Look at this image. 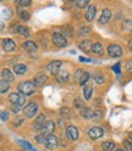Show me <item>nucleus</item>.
<instances>
[{"instance_id": "393cba45", "label": "nucleus", "mask_w": 132, "mask_h": 151, "mask_svg": "<svg viewBox=\"0 0 132 151\" xmlns=\"http://www.w3.org/2000/svg\"><path fill=\"white\" fill-rule=\"evenodd\" d=\"M9 89H10V84H9V82H6L4 79L0 81V94L6 93Z\"/></svg>"}, {"instance_id": "f8f14e48", "label": "nucleus", "mask_w": 132, "mask_h": 151, "mask_svg": "<svg viewBox=\"0 0 132 151\" xmlns=\"http://www.w3.org/2000/svg\"><path fill=\"white\" fill-rule=\"evenodd\" d=\"M44 123H45V117L42 113V115L37 116V118L34 119V122H33V129L34 130H41L42 127L44 126Z\"/></svg>"}, {"instance_id": "6ab92c4d", "label": "nucleus", "mask_w": 132, "mask_h": 151, "mask_svg": "<svg viewBox=\"0 0 132 151\" xmlns=\"http://www.w3.org/2000/svg\"><path fill=\"white\" fill-rule=\"evenodd\" d=\"M1 77H3V79L4 81H6V82H12L14 79H15V77H14V74L11 73V71L10 70H7V68H5V70H3V72H1Z\"/></svg>"}, {"instance_id": "de8ad7c7", "label": "nucleus", "mask_w": 132, "mask_h": 151, "mask_svg": "<svg viewBox=\"0 0 132 151\" xmlns=\"http://www.w3.org/2000/svg\"><path fill=\"white\" fill-rule=\"evenodd\" d=\"M80 61H82V62H83V61H87V62H89L91 60H89V59H84V58H80Z\"/></svg>"}, {"instance_id": "37998d69", "label": "nucleus", "mask_w": 132, "mask_h": 151, "mask_svg": "<svg viewBox=\"0 0 132 151\" xmlns=\"http://www.w3.org/2000/svg\"><path fill=\"white\" fill-rule=\"evenodd\" d=\"M11 110L15 112V113H17L18 111L21 110V106L18 105V104H12V106H11Z\"/></svg>"}, {"instance_id": "bb28decb", "label": "nucleus", "mask_w": 132, "mask_h": 151, "mask_svg": "<svg viewBox=\"0 0 132 151\" xmlns=\"http://www.w3.org/2000/svg\"><path fill=\"white\" fill-rule=\"evenodd\" d=\"M80 113H81V116L84 117V118H92V111L86 106L80 110Z\"/></svg>"}, {"instance_id": "20e7f679", "label": "nucleus", "mask_w": 132, "mask_h": 151, "mask_svg": "<svg viewBox=\"0 0 132 151\" xmlns=\"http://www.w3.org/2000/svg\"><path fill=\"white\" fill-rule=\"evenodd\" d=\"M43 145L46 149H49V150H54V149L58 147V145H59V139L56 138L55 135H46L45 141H44Z\"/></svg>"}, {"instance_id": "423d86ee", "label": "nucleus", "mask_w": 132, "mask_h": 151, "mask_svg": "<svg viewBox=\"0 0 132 151\" xmlns=\"http://www.w3.org/2000/svg\"><path fill=\"white\" fill-rule=\"evenodd\" d=\"M9 101L11 104H18L20 106H23L26 102V99H25V96H22L21 94H18V93H11L10 95H9Z\"/></svg>"}, {"instance_id": "ddd939ff", "label": "nucleus", "mask_w": 132, "mask_h": 151, "mask_svg": "<svg viewBox=\"0 0 132 151\" xmlns=\"http://www.w3.org/2000/svg\"><path fill=\"white\" fill-rule=\"evenodd\" d=\"M45 82H46V74H44V73H38V74L34 76V82H33V84H34L36 87H43Z\"/></svg>"}, {"instance_id": "a211bd4d", "label": "nucleus", "mask_w": 132, "mask_h": 151, "mask_svg": "<svg viewBox=\"0 0 132 151\" xmlns=\"http://www.w3.org/2000/svg\"><path fill=\"white\" fill-rule=\"evenodd\" d=\"M102 150L103 151H114L115 150V143L114 141L107 140L104 143H102Z\"/></svg>"}, {"instance_id": "cd10ccee", "label": "nucleus", "mask_w": 132, "mask_h": 151, "mask_svg": "<svg viewBox=\"0 0 132 151\" xmlns=\"http://www.w3.org/2000/svg\"><path fill=\"white\" fill-rule=\"evenodd\" d=\"M61 32H62V35L67 39V38H71L72 37V28L70 27V26H66V27H64L62 29H61Z\"/></svg>"}, {"instance_id": "4c0bfd02", "label": "nucleus", "mask_w": 132, "mask_h": 151, "mask_svg": "<svg viewBox=\"0 0 132 151\" xmlns=\"http://www.w3.org/2000/svg\"><path fill=\"white\" fill-rule=\"evenodd\" d=\"M20 17H21V20H23V21H28L30 20V14H28L27 11H21L20 12Z\"/></svg>"}, {"instance_id": "39448f33", "label": "nucleus", "mask_w": 132, "mask_h": 151, "mask_svg": "<svg viewBox=\"0 0 132 151\" xmlns=\"http://www.w3.org/2000/svg\"><path fill=\"white\" fill-rule=\"evenodd\" d=\"M108 54L110 58H120L122 55V48L117 44H111L108 46Z\"/></svg>"}, {"instance_id": "1a4fd4ad", "label": "nucleus", "mask_w": 132, "mask_h": 151, "mask_svg": "<svg viewBox=\"0 0 132 151\" xmlns=\"http://www.w3.org/2000/svg\"><path fill=\"white\" fill-rule=\"evenodd\" d=\"M88 135H89L91 139L97 140V139H99V138H102L103 135H104V132H103V129L100 127H93V128L89 129Z\"/></svg>"}, {"instance_id": "0eeeda50", "label": "nucleus", "mask_w": 132, "mask_h": 151, "mask_svg": "<svg viewBox=\"0 0 132 151\" xmlns=\"http://www.w3.org/2000/svg\"><path fill=\"white\" fill-rule=\"evenodd\" d=\"M61 61H53V62H50L49 65H48V70H49V72L54 76V77H56L59 73H60V70H61Z\"/></svg>"}, {"instance_id": "c85d7f7f", "label": "nucleus", "mask_w": 132, "mask_h": 151, "mask_svg": "<svg viewBox=\"0 0 132 151\" xmlns=\"http://www.w3.org/2000/svg\"><path fill=\"white\" fill-rule=\"evenodd\" d=\"M17 143L20 144L22 147H25V149H27V150H30V151H37V150H36V149H34V147H33V146H32L30 143H27V141H23V140H18Z\"/></svg>"}, {"instance_id": "c03bdc74", "label": "nucleus", "mask_w": 132, "mask_h": 151, "mask_svg": "<svg viewBox=\"0 0 132 151\" xmlns=\"http://www.w3.org/2000/svg\"><path fill=\"white\" fill-rule=\"evenodd\" d=\"M112 71H114L116 74H120V62L112 66Z\"/></svg>"}, {"instance_id": "a878e982", "label": "nucleus", "mask_w": 132, "mask_h": 151, "mask_svg": "<svg viewBox=\"0 0 132 151\" xmlns=\"http://www.w3.org/2000/svg\"><path fill=\"white\" fill-rule=\"evenodd\" d=\"M60 116L62 118H65V119H70L71 118V111H70V109L69 107H62L60 110Z\"/></svg>"}, {"instance_id": "473e14b6", "label": "nucleus", "mask_w": 132, "mask_h": 151, "mask_svg": "<svg viewBox=\"0 0 132 151\" xmlns=\"http://www.w3.org/2000/svg\"><path fill=\"white\" fill-rule=\"evenodd\" d=\"M89 77H91L89 73H88V72H84L83 76H82V78H81V81H80V84H81V86H86V83L88 82Z\"/></svg>"}, {"instance_id": "4be33fe9", "label": "nucleus", "mask_w": 132, "mask_h": 151, "mask_svg": "<svg viewBox=\"0 0 132 151\" xmlns=\"http://www.w3.org/2000/svg\"><path fill=\"white\" fill-rule=\"evenodd\" d=\"M92 93H93V87L89 86V84H87V86L84 87V89H83V96H84V99L89 100L92 98Z\"/></svg>"}, {"instance_id": "5701e85b", "label": "nucleus", "mask_w": 132, "mask_h": 151, "mask_svg": "<svg viewBox=\"0 0 132 151\" xmlns=\"http://www.w3.org/2000/svg\"><path fill=\"white\" fill-rule=\"evenodd\" d=\"M16 33L21 34V35H23V37H26V38H28V37L31 35L30 29H28L27 27H25V26H18V27H17V32H16Z\"/></svg>"}, {"instance_id": "b1692460", "label": "nucleus", "mask_w": 132, "mask_h": 151, "mask_svg": "<svg viewBox=\"0 0 132 151\" xmlns=\"http://www.w3.org/2000/svg\"><path fill=\"white\" fill-rule=\"evenodd\" d=\"M92 52L97 54V55H102L103 54V45L100 43H94L92 46Z\"/></svg>"}, {"instance_id": "9b49d317", "label": "nucleus", "mask_w": 132, "mask_h": 151, "mask_svg": "<svg viewBox=\"0 0 132 151\" xmlns=\"http://www.w3.org/2000/svg\"><path fill=\"white\" fill-rule=\"evenodd\" d=\"M111 18V11L109 10V9H104V10L102 11V15L99 17V23L100 24H105L110 21Z\"/></svg>"}, {"instance_id": "f03ea898", "label": "nucleus", "mask_w": 132, "mask_h": 151, "mask_svg": "<svg viewBox=\"0 0 132 151\" xmlns=\"http://www.w3.org/2000/svg\"><path fill=\"white\" fill-rule=\"evenodd\" d=\"M38 112V104L34 102V101H31L28 102L27 105L23 107V115L27 117V118H32L37 115Z\"/></svg>"}, {"instance_id": "2f4dec72", "label": "nucleus", "mask_w": 132, "mask_h": 151, "mask_svg": "<svg viewBox=\"0 0 132 151\" xmlns=\"http://www.w3.org/2000/svg\"><path fill=\"white\" fill-rule=\"evenodd\" d=\"M102 111H99V110H96V111H93L92 112V119L93 121H99L100 118H102Z\"/></svg>"}, {"instance_id": "49530a36", "label": "nucleus", "mask_w": 132, "mask_h": 151, "mask_svg": "<svg viewBox=\"0 0 132 151\" xmlns=\"http://www.w3.org/2000/svg\"><path fill=\"white\" fill-rule=\"evenodd\" d=\"M128 48H130V50L132 51V38H131L130 42H128Z\"/></svg>"}, {"instance_id": "4468645a", "label": "nucleus", "mask_w": 132, "mask_h": 151, "mask_svg": "<svg viewBox=\"0 0 132 151\" xmlns=\"http://www.w3.org/2000/svg\"><path fill=\"white\" fill-rule=\"evenodd\" d=\"M3 48H4L5 51L11 52V51L15 50L16 44H15V42L11 40V39H4V40H3Z\"/></svg>"}, {"instance_id": "a19ab883", "label": "nucleus", "mask_w": 132, "mask_h": 151, "mask_svg": "<svg viewBox=\"0 0 132 151\" xmlns=\"http://www.w3.org/2000/svg\"><path fill=\"white\" fill-rule=\"evenodd\" d=\"M124 145H125L126 151H132V143H131L130 140H125L124 141Z\"/></svg>"}, {"instance_id": "6e6552de", "label": "nucleus", "mask_w": 132, "mask_h": 151, "mask_svg": "<svg viewBox=\"0 0 132 151\" xmlns=\"http://www.w3.org/2000/svg\"><path fill=\"white\" fill-rule=\"evenodd\" d=\"M41 130H42V134L44 135H51V133L55 130V123L53 121H46Z\"/></svg>"}, {"instance_id": "72a5a7b5", "label": "nucleus", "mask_w": 132, "mask_h": 151, "mask_svg": "<svg viewBox=\"0 0 132 151\" xmlns=\"http://www.w3.org/2000/svg\"><path fill=\"white\" fill-rule=\"evenodd\" d=\"M76 5L80 9H84V7H87L89 5V1L88 0H78V1H76Z\"/></svg>"}, {"instance_id": "412c9836", "label": "nucleus", "mask_w": 132, "mask_h": 151, "mask_svg": "<svg viewBox=\"0 0 132 151\" xmlns=\"http://www.w3.org/2000/svg\"><path fill=\"white\" fill-rule=\"evenodd\" d=\"M56 81H58L59 83H66L69 81V72H60L58 76H56Z\"/></svg>"}, {"instance_id": "e433bc0d", "label": "nucleus", "mask_w": 132, "mask_h": 151, "mask_svg": "<svg viewBox=\"0 0 132 151\" xmlns=\"http://www.w3.org/2000/svg\"><path fill=\"white\" fill-rule=\"evenodd\" d=\"M45 138H46V135H44V134H39V135H37V137H36V141H37V143H39V144H44Z\"/></svg>"}, {"instance_id": "aec40b11", "label": "nucleus", "mask_w": 132, "mask_h": 151, "mask_svg": "<svg viewBox=\"0 0 132 151\" xmlns=\"http://www.w3.org/2000/svg\"><path fill=\"white\" fill-rule=\"evenodd\" d=\"M14 72L16 74H25L27 72V66L22 63H17L14 66Z\"/></svg>"}, {"instance_id": "7c9ffc66", "label": "nucleus", "mask_w": 132, "mask_h": 151, "mask_svg": "<svg viewBox=\"0 0 132 151\" xmlns=\"http://www.w3.org/2000/svg\"><path fill=\"white\" fill-rule=\"evenodd\" d=\"M93 78H94V81H96V83H98V84L104 83V76H103L102 73H96Z\"/></svg>"}, {"instance_id": "f257e3e1", "label": "nucleus", "mask_w": 132, "mask_h": 151, "mask_svg": "<svg viewBox=\"0 0 132 151\" xmlns=\"http://www.w3.org/2000/svg\"><path fill=\"white\" fill-rule=\"evenodd\" d=\"M34 90H36V86L30 81H26L18 84V91L23 94V95H31V94L34 93Z\"/></svg>"}, {"instance_id": "7ed1b4c3", "label": "nucleus", "mask_w": 132, "mask_h": 151, "mask_svg": "<svg viewBox=\"0 0 132 151\" xmlns=\"http://www.w3.org/2000/svg\"><path fill=\"white\" fill-rule=\"evenodd\" d=\"M51 40L54 43V45H56L58 48H65L67 45V39L61 34V33H54Z\"/></svg>"}, {"instance_id": "ea45409f", "label": "nucleus", "mask_w": 132, "mask_h": 151, "mask_svg": "<svg viewBox=\"0 0 132 151\" xmlns=\"http://www.w3.org/2000/svg\"><path fill=\"white\" fill-rule=\"evenodd\" d=\"M124 28L125 29H132V21L131 20H125L124 21Z\"/></svg>"}, {"instance_id": "2eb2a0df", "label": "nucleus", "mask_w": 132, "mask_h": 151, "mask_svg": "<svg viewBox=\"0 0 132 151\" xmlns=\"http://www.w3.org/2000/svg\"><path fill=\"white\" fill-rule=\"evenodd\" d=\"M96 14H97V7L96 6H89L88 7V10L86 11V20L88 21V22H91V21H93V18L96 17Z\"/></svg>"}, {"instance_id": "c756f323", "label": "nucleus", "mask_w": 132, "mask_h": 151, "mask_svg": "<svg viewBox=\"0 0 132 151\" xmlns=\"http://www.w3.org/2000/svg\"><path fill=\"white\" fill-rule=\"evenodd\" d=\"M91 32V28L89 27H81L78 29V37H86L88 33Z\"/></svg>"}, {"instance_id": "dca6fc26", "label": "nucleus", "mask_w": 132, "mask_h": 151, "mask_svg": "<svg viewBox=\"0 0 132 151\" xmlns=\"http://www.w3.org/2000/svg\"><path fill=\"white\" fill-rule=\"evenodd\" d=\"M22 48H23L26 51H28V52H34V51L37 50V45H36L33 42H31V40H27V42H25V43L22 44Z\"/></svg>"}, {"instance_id": "8fccbe9b", "label": "nucleus", "mask_w": 132, "mask_h": 151, "mask_svg": "<svg viewBox=\"0 0 132 151\" xmlns=\"http://www.w3.org/2000/svg\"><path fill=\"white\" fill-rule=\"evenodd\" d=\"M115 151H126V150H124V149H117V150H115Z\"/></svg>"}, {"instance_id": "3c124183", "label": "nucleus", "mask_w": 132, "mask_h": 151, "mask_svg": "<svg viewBox=\"0 0 132 151\" xmlns=\"http://www.w3.org/2000/svg\"><path fill=\"white\" fill-rule=\"evenodd\" d=\"M0 140H1V135H0Z\"/></svg>"}, {"instance_id": "c9c22d12", "label": "nucleus", "mask_w": 132, "mask_h": 151, "mask_svg": "<svg viewBox=\"0 0 132 151\" xmlns=\"http://www.w3.org/2000/svg\"><path fill=\"white\" fill-rule=\"evenodd\" d=\"M16 4H17V5H20V6H25V7H27V6H30V5H31V1H30V0H17Z\"/></svg>"}, {"instance_id": "a18cd8bd", "label": "nucleus", "mask_w": 132, "mask_h": 151, "mask_svg": "<svg viewBox=\"0 0 132 151\" xmlns=\"http://www.w3.org/2000/svg\"><path fill=\"white\" fill-rule=\"evenodd\" d=\"M0 118H1L3 121H6L7 118H9V115H7V112H1V113H0Z\"/></svg>"}, {"instance_id": "09e8293b", "label": "nucleus", "mask_w": 132, "mask_h": 151, "mask_svg": "<svg viewBox=\"0 0 132 151\" xmlns=\"http://www.w3.org/2000/svg\"><path fill=\"white\" fill-rule=\"evenodd\" d=\"M4 29V24L1 23V22H0V31H3Z\"/></svg>"}, {"instance_id": "f3484780", "label": "nucleus", "mask_w": 132, "mask_h": 151, "mask_svg": "<svg viewBox=\"0 0 132 151\" xmlns=\"http://www.w3.org/2000/svg\"><path fill=\"white\" fill-rule=\"evenodd\" d=\"M78 46H80V49H81L82 51L88 52V51H92V46H93V44H92L91 40H83V42L80 43Z\"/></svg>"}, {"instance_id": "f704fd0d", "label": "nucleus", "mask_w": 132, "mask_h": 151, "mask_svg": "<svg viewBox=\"0 0 132 151\" xmlns=\"http://www.w3.org/2000/svg\"><path fill=\"white\" fill-rule=\"evenodd\" d=\"M83 71L82 70H76V72H75V81H77L78 83H80V81H81V78H82V76H83Z\"/></svg>"}, {"instance_id": "79ce46f5", "label": "nucleus", "mask_w": 132, "mask_h": 151, "mask_svg": "<svg viewBox=\"0 0 132 151\" xmlns=\"http://www.w3.org/2000/svg\"><path fill=\"white\" fill-rule=\"evenodd\" d=\"M126 71H127L128 73H131V74H132V59H131V60H128V61H127V63H126Z\"/></svg>"}, {"instance_id": "9d476101", "label": "nucleus", "mask_w": 132, "mask_h": 151, "mask_svg": "<svg viewBox=\"0 0 132 151\" xmlns=\"http://www.w3.org/2000/svg\"><path fill=\"white\" fill-rule=\"evenodd\" d=\"M66 137H67L70 140H77L78 139V130L76 127L73 126H69L66 128Z\"/></svg>"}, {"instance_id": "58836bf2", "label": "nucleus", "mask_w": 132, "mask_h": 151, "mask_svg": "<svg viewBox=\"0 0 132 151\" xmlns=\"http://www.w3.org/2000/svg\"><path fill=\"white\" fill-rule=\"evenodd\" d=\"M73 105L76 106V107H78L80 110L82 109V107H84V105H83V101L81 100V99H76L75 100V102H73Z\"/></svg>"}]
</instances>
